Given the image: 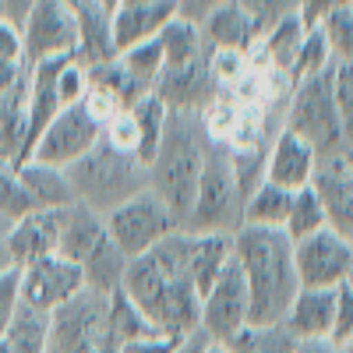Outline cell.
Listing matches in <instances>:
<instances>
[{"mask_svg":"<svg viewBox=\"0 0 353 353\" xmlns=\"http://www.w3.org/2000/svg\"><path fill=\"white\" fill-rule=\"evenodd\" d=\"M283 128L301 134L318 156L343 152L346 134H343L336 99H332V68L293 81V92L283 106Z\"/></svg>","mask_w":353,"mask_h":353,"instance_id":"cell-6","label":"cell"},{"mask_svg":"<svg viewBox=\"0 0 353 353\" xmlns=\"http://www.w3.org/2000/svg\"><path fill=\"white\" fill-rule=\"evenodd\" d=\"M332 68V53H329V43L325 36H321V28H307V36H304V46L297 53V64H293V81H301V78H311L318 71H325Z\"/></svg>","mask_w":353,"mask_h":353,"instance_id":"cell-37","label":"cell"},{"mask_svg":"<svg viewBox=\"0 0 353 353\" xmlns=\"http://www.w3.org/2000/svg\"><path fill=\"white\" fill-rule=\"evenodd\" d=\"M248 325H251L248 283H244L237 258H230L226 269L219 272V279L201 297V332L216 343H223V346H230Z\"/></svg>","mask_w":353,"mask_h":353,"instance_id":"cell-10","label":"cell"},{"mask_svg":"<svg viewBox=\"0 0 353 353\" xmlns=\"http://www.w3.org/2000/svg\"><path fill=\"white\" fill-rule=\"evenodd\" d=\"M176 343H181V339H170V336L156 332V336H138V339L121 343V350H117V353H173Z\"/></svg>","mask_w":353,"mask_h":353,"instance_id":"cell-45","label":"cell"},{"mask_svg":"<svg viewBox=\"0 0 353 353\" xmlns=\"http://www.w3.org/2000/svg\"><path fill=\"white\" fill-rule=\"evenodd\" d=\"M18 307H21V272L18 269H4L0 272V336L8 332Z\"/></svg>","mask_w":353,"mask_h":353,"instance_id":"cell-41","label":"cell"},{"mask_svg":"<svg viewBox=\"0 0 353 353\" xmlns=\"http://www.w3.org/2000/svg\"><path fill=\"white\" fill-rule=\"evenodd\" d=\"M241 8L261 25V32H265V28L301 14V0H241Z\"/></svg>","mask_w":353,"mask_h":353,"instance_id":"cell-39","label":"cell"},{"mask_svg":"<svg viewBox=\"0 0 353 353\" xmlns=\"http://www.w3.org/2000/svg\"><path fill=\"white\" fill-rule=\"evenodd\" d=\"M78 11V61L85 68H96V64H106L117 57V43H113V18L92 4V0H85V4L74 8Z\"/></svg>","mask_w":353,"mask_h":353,"instance_id":"cell-23","label":"cell"},{"mask_svg":"<svg viewBox=\"0 0 353 353\" xmlns=\"http://www.w3.org/2000/svg\"><path fill=\"white\" fill-rule=\"evenodd\" d=\"M68 4H71V8H78V4H85V0H68Z\"/></svg>","mask_w":353,"mask_h":353,"instance_id":"cell-53","label":"cell"},{"mask_svg":"<svg viewBox=\"0 0 353 353\" xmlns=\"http://www.w3.org/2000/svg\"><path fill=\"white\" fill-rule=\"evenodd\" d=\"M103 141L110 145V149H117V152H128V156H134L138 159V124H134V117H131V110H124V113H117L113 121L103 128Z\"/></svg>","mask_w":353,"mask_h":353,"instance_id":"cell-40","label":"cell"},{"mask_svg":"<svg viewBox=\"0 0 353 353\" xmlns=\"http://www.w3.org/2000/svg\"><path fill=\"white\" fill-rule=\"evenodd\" d=\"M233 258L248 283L251 325H283L293 297L301 293L293 241L272 226H241L233 233Z\"/></svg>","mask_w":353,"mask_h":353,"instance_id":"cell-2","label":"cell"},{"mask_svg":"<svg viewBox=\"0 0 353 353\" xmlns=\"http://www.w3.org/2000/svg\"><path fill=\"white\" fill-rule=\"evenodd\" d=\"M8 233H11V223H0V272H4V269H14V265H11V254H8Z\"/></svg>","mask_w":353,"mask_h":353,"instance_id":"cell-49","label":"cell"},{"mask_svg":"<svg viewBox=\"0 0 353 353\" xmlns=\"http://www.w3.org/2000/svg\"><path fill=\"white\" fill-rule=\"evenodd\" d=\"M332 99H336L343 134L353 138V64H336L332 61Z\"/></svg>","mask_w":353,"mask_h":353,"instance_id":"cell-38","label":"cell"},{"mask_svg":"<svg viewBox=\"0 0 353 353\" xmlns=\"http://www.w3.org/2000/svg\"><path fill=\"white\" fill-rule=\"evenodd\" d=\"M159 46H163V61L166 68H184V64H194L201 61L209 46H205V36H201V25L191 21V18H181L176 14L163 32H159Z\"/></svg>","mask_w":353,"mask_h":353,"instance_id":"cell-26","label":"cell"},{"mask_svg":"<svg viewBox=\"0 0 353 353\" xmlns=\"http://www.w3.org/2000/svg\"><path fill=\"white\" fill-rule=\"evenodd\" d=\"M350 286H353V279H350Z\"/></svg>","mask_w":353,"mask_h":353,"instance_id":"cell-54","label":"cell"},{"mask_svg":"<svg viewBox=\"0 0 353 353\" xmlns=\"http://www.w3.org/2000/svg\"><path fill=\"white\" fill-rule=\"evenodd\" d=\"M173 18H176V0H124V4L113 11L117 53L156 39Z\"/></svg>","mask_w":353,"mask_h":353,"instance_id":"cell-18","label":"cell"},{"mask_svg":"<svg viewBox=\"0 0 353 353\" xmlns=\"http://www.w3.org/2000/svg\"><path fill=\"white\" fill-rule=\"evenodd\" d=\"M311 188L321 201V209H325L329 230H336L346 241H353V170L343 163L339 152L318 159Z\"/></svg>","mask_w":353,"mask_h":353,"instance_id":"cell-15","label":"cell"},{"mask_svg":"<svg viewBox=\"0 0 353 353\" xmlns=\"http://www.w3.org/2000/svg\"><path fill=\"white\" fill-rule=\"evenodd\" d=\"M290 201H293V191H283L272 181H261L248 194V201H244V226H272V230H283L286 226V216H290Z\"/></svg>","mask_w":353,"mask_h":353,"instance_id":"cell-28","label":"cell"},{"mask_svg":"<svg viewBox=\"0 0 353 353\" xmlns=\"http://www.w3.org/2000/svg\"><path fill=\"white\" fill-rule=\"evenodd\" d=\"M103 138V128L88 117V110L78 103V106H68L64 113L53 117V124L43 131V138L36 141V152L32 159L36 163H46V166H57V170H68L71 163H78L88 149H96Z\"/></svg>","mask_w":353,"mask_h":353,"instance_id":"cell-13","label":"cell"},{"mask_svg":"<svg viewBox=\"0 0 353 353\" xmlns=\"http://www.w3.org/2000/svg\"><path fill=\"white\" fill-rule=\"evenodd\" d=\"M131 117H134V124H138V159L149 166L156 149H159V138H163V128H166V117L170 110L149 92V96H141L134 106H131Z\"/></svg>","mask_w":353,"mask_h":353,"instance_id":"cell-29","label":"cell"},{"mask_svg":"<svg viewBox=\"0 0 353 353\" xmlns=\"http://www.w3.org/2000/svg\"><path fill=\"white\" fill-rule=\"evenodd\" d=\"M128 254L117 248L110 237L85 258L81 265V272H85V290H92V293H103V297H110V293L121 290L124 283V272H128Z\"/></svg>","mask_w":353,"mask_h":353,"instance_id":"cell-25","label":"cell"},{"mask_svg":"<svg viewBox=\"0 0 353 353\" xmlns=\"http://www.w3.org/2000/svg\"><path fill=\"white\" fill-rule=\"evenodd\" d=\"M307 25L301 21V14H293L272 28H265V36L258 39V46L251 50V64L261 71H279V74H293L297 53L304 46Z\"/></svg>","mask_w":353,"mask_h":353,"instance_id":"cell-22","label":"cell"},{"mask_svg":"<svg viewBox=\"0 0 353 353\" xmlns=\"http://www.w3.org/2000/svg\"><path fill=\"white\" fill-rule=\"evenodd\" d=\"M21 170V184L32 198V209H43V212H57V209H68L74 205V188L68 181V170H57V166H46V163H36L28 159Z\"/></svg>","mask_w":353,"mask_h":353,"instance_id":"cell-24","label":"cell"},{"mask_svg":"<svg viewBox=\"0 0 353 353\" xmlns=\"http://www.w3.org/2000/svg\"><path fill=\"white\" fill-rule=\"evenodd\" d=\"M92 4H99V8H103V11H106V14L113 18V11H117V8H121V4H124V0H92Z\"/></svg>","mask_w":353,"mask_h":353,"instance_id":"cell-50","label":"cell"},{"mask_svg":"<svg viewBox=\"0 0 353 353\" xmlns=\"http://www.w3.org/2000/svg\"><path fill=\"white\" fill-rule=\"evenodd\" d=\"M25 64L21 57V28L11 21H0V68H18Z\"/></svg>","mask_w":353,"mask_h":353,"instance_id":"cell-43","label":"cell"},{"mask_svg":"<svg viewBox=\"0 0 353 353\" xmlns=\"http://www.w3.org/2000/svg\"><path fill=\"white\" fill-rule=\"evenodd\" d=\"M201 36H205V46L209 50L251 53L265 32H261V25L241 8V0H226V4H219L209 18L201 21Z\"/></svg>","mask_w":353,"mask_h":353,"instance_id":"cell-20","label":"cell"},{"mask_svg":"<svg viewBox=\"0 0 353 353\" xmlns=\"http://www.w3.org/2000/svg\"><path fill=\"white\" fill-rule=\"evenodd\" d=\"M121 293L170 339H188L201 329V293L184 269V230H176L149 254L128 261Z\"/></svg>","mask_w":353,"mask_h":353,"instance_id":"cell-1","label":"cell"},{"mask_svg":"<svg viewBox=\"0 0 353 353\" xmlns=\"http://www.w3.org/2000/svg\"><path fill=\"white\" fill-rule=\"evenodd\" d=\"M78 53V11L68 0H36L21 25V57L25 68Z\"/></svg>","mask_w":353,"mask_h":353,"instance_id":"cell-9","label":"cell"},{"mask_svg":"<svg viewBox=\"0 0 353 353\" xmlns=\"http://www.w3.org/2000/svg\"><path fill=\"white\" fill-rule=\"evenodd\" d=\"M293 265L301 286H343L353 279V241L325 226L293 244Z\"/></svg>","mask_w":353,"mask_h":353,"instance_id":"cell-12","label":"cell"},{"mask_svg":"<svg viewBox=\"0 0 353 353\" xmlns=\"http://www.w3.org/2000/svg\"><path fill=\"white\" fill-rule=\"evenodd\" d=\"M0 353H8V343H4V336H0Z\"/></svg>","mask_w":353,"mask_h":353,"instance_id":"cell-52","label":"cell"},{"mask_svg":"<svg viewBox=\"0 0 353 353\" xmlns=\"http://www.w3.org/2000/svg\"><path fill=\"white\" fill-rule=\"evenodd\" d=\"M21 304L36 311H61L68 307L78 293H85V272L81 265L61 258V254H43L36 261L21 265Z\"/></svg>","mask_w":353,"mask_h":353,"instance_id":"cell-11","label":"cell"},{"mask_svg":"<svg viewBox=\"0 0 353 353\" xmlns=\"http://www.w3.org/2000/svg\"><path fill=\"white\" fill-rule=\"evenodd\" d=\"M152 96L170 113H201L219 96V88L209 74V53L194 64H184V68H163Z\"/></svg>","mask_w":353,"mask_h":353,"instance_id":"cell-14","label":"cell"},{"mask_svg":"<svg viewBox=\"0 0 353 353\" xmlns=\"http://www.w3.org/2000/svg\"><path fill=\"white\" fill-rule=\"evenodd\" d=\"M68 181L81 205H88L99 216H110L134 194L149 191V166L128 152L110 149L99 138L96 149H88L78 163L68 166Z\"/></svg>","mask_w":353,"mask_h":353,"instance_id":"cell-4","label":"cell"},{"mask_svg":"<svg viewBox=\"0 0 353 353\" xmlns=\"http://www.w3.org/2000/svg\"><path fill=\"white\" fill-rule=\"evenodd\" d=\"M50 325H53V314L21 304L11 318L8 332H4L8 353H46L50 350Z\"/></svg>","mask_w":353,"mask_h":353,"instance_id":"cell-27","label":"cell"},{"mask_svg":"<svg viewBox=\"0 0 353 353\" xmlns=\"http://www.w3.org/2000/svg\"><path fill=\"white\" fill-rule=\"evenodd\" d=\"M339 156H343V163L353 170V138H346V145H343V152H339Z\"/></svg>","mask_w":353,"mask_h":353,"instance_id":"cell-51","label":"cell"},{"mask_svg":"<svg viewBox=\"0 0 353 353\" xmlns=\"http://www.w3.org/2000/svg\"><path fill=\"white\" fill-rule=\"evenodd\" d=\"M209 152H212V138L205 134L201 113H170L166 117L159 149L149 163V188L173 209L181 226L194 205L198 181L205 173V163H209Z\"/></svg>","mask_w":353,"mask_h":353,"instance_id":"cell-3","label":"cell"},{"mask_svg":"<svg viewBox=\"0 0 353 353\" xmlns=\"http://www.w3.org/2000/svg\"><path fill=\"white\" fill-rule=\"evenodd\" d=\"M325 226H329V223H325V209H321V201H318L314 188L307 184V188H301V191H293L290 216H286V226H283L286 237L297 244V241L311 237V233L325 230Z\"/></svg>","mask_w":353,"mask_h":353,"instance_id":"cell-30","label":"cell"},{"mask_svg":"<svg viewBox=\"0 0 353 353\" xmlns=\"http://www.w3.org/2000/svg\"><path fill=\"white\" fill-rule=\"evenodd\" d=\"M339 8H353V0H301V21L307 28H318L332 11Z\"/></svg>","mask_w":353,"mask_h":353,"instance_id":"cell-44","label":"cell"},{"mask_svg":"<svg viewBox=\"0 0 353 353\" xmlns=\"http://www.w3.org/2000/svg\"><path fill=\"white\" fill-rule=\"evenodd\" d=\"M28 212H36L32 209V198H28L25 184H21V170L0 156V223H18L25 219Z\"/></svg>","mask_w":353,"mask_h":353,"instance_id":"cell-31","label":"cell"},{"mask_svg":"<svg viewBox=\"0 0 353 353\" xmlns=\"http://www.w3.org/2000/svg\"><path fill=\"white\" fill-rule=\"evenodd\" d=\"M318 159L321 156L301 134L279 128V134L269 145V159H265V181L279 184L283 191H301V188L311 184V176L318 170Z\"/></svg>","mask_w":353,"mask_h":353,"instance_id":"cell-17","label":"cell"},{"mask_svg":"<svg viewBox=\"0 0 353 353\" xmlns=\"http://www.w3.org/2000/svg\"><path fill=\"white\" fill-rule=\"evenodd\" d=\"M176 230H184L181 219L173 216L170 205L149 188L134 194L131 201H124L121 209H113L106 216V233L110 241L121 248L128 258L149 254L152 248H159L166 237H173Z\"/></svg>","mask_w":353,"mask_h":353,"instance_id":"cell-8","label":"cell"},{"mask_svg":"<svg viewBox=\"0 0 353 353\" xmlns=\"http://www.w3.org/2000/svg\"><path fill=\"white\" fill-rule=\"evenodd\" d=\"M110 321H113V332H117V339H121V343L138 339V336H156L152 321L145 318V314L124 297L121 290L110 293Z\"/></svg>","mask_w":353,"mask_h":353,"instance_id":"cell-34","label":"cell"},{"mask_svg":"<svg viewBox=\"0 0 353 353\" xmlns=\"http://www.w3.org/2000/svg\"><path fill=\"white\" fill-rule=\"evenodd\" d=\"M81 106L88 110V117L99 124V128H106L117 113H124V106L117 103L110 92H103V88H96V85H88V92H85V99H81Z\"/></svg>","mask_w":353,"mask_h":353,"instance_id":"cell-42","label":"cell"},{"mask_svg":"<svg viewBox=\"0 0 353 353\" xmlns=\"http://www.w3.org/2000/svg\"><path fill=\"white\" fill-rule=\"evenodd\" d=\"M117 57H121V64L131 71V78L141 81L145 88H149V92L156 88V81H159V74H163V68H166L159 36L149 39V43H138V46H131V50H124V53H117Z\"/></svg>","mask_w":353,"mask_h":353,"instance_id":"cell-33","label":"cell"},{"mask_svg":"<svg viewBox=\"0 0 353 353\" xmlns=\"http://www.w3.org/2000/svg\"><path fill=\"white\" fill-rule=\"evenodd\" d=\"M173 353H226V346L223 343H216V339H209L201 329L198 332H191L188 339H181L176 343V350Z\"/></svg>","mask_w":353,"mask_h":353,"instance_id":"cell-46","label":"cell"},{"mask_svg":"<svg viewBox=\"0 0 353 353\" xmlns=\"http://www.w3.org/2000/svg\"><path fill=\"white\" fill-rule=\"evenodd\" d=\"M121 339L110 321V297L85 290L78 297L53 311L50 350L46 353H117Z\"/></svg>","mask_w":353,"mask_h":353,"instance_id":"cell-7","label":"cell"},{"mask_svg":"<svg viewBox=\"0 0 353 353\" xmlns=\"http://www.w3.org/2000/svg\"><path fill=\"white\" fill-rule=\"evenodd\" d=\"M293 339L283 325H248L226 350L230 353H293Z\"/></svg>","mask_w":353,"mask_h":353,"instance_id":"cell-32","label":"cell"},{"mask_svg":"<svg viewBox=\"0 0 353 353\" xmlns=\"http://www.w3.org/2000/svg\"><path fill=\"white\" fill-rule=\"evenodd\" d=\"M293 353H343V346H336L332 339H297Z\"/></svg>","mask_w":353,"mask_h":353,"instance_id":"cell-48","label":"cell"},{"mask_svg":"<svg viewBox=\"0 0 353 353\" xmlns=\"http://www.w3.org/2000/svg\"><path fill=\"white\" fill-rule=\"evenodd\" d=\"M32 8H36V0H0V21H11L21 28Z\"/></svg>","mask_w":353,"mask_h":353,"instance_id":"cell-47","label":"cell"},{"mask_svg":"<svg viewBox=\"0 0 353 353\" xmlns=\"http://www.w3.org/2000/svg\"><path fill=\"white\" fill-rule=\"evenodd\" d=\"M244 201L248 198L241 191L237 173H233L230 149L212 141V152H209V163H205V173L198 181V194L184 219V230L188 233H226V237H233L244 226Z\"/></svg>","mask_w":353,"mask_h":353,"instance_id":"cell-5","label":"cell"},{"mask_svg":"<svg viewBox=\"0 0 353 353\" xmlns=\"http://www.w3.org/2000/svg\"><path fill=\"white\" fill-rule=\"evenodd\" d=\"M318 28H321V36H325V43H329L332 61L336 64H353V8L332 11Z\"/></svg>","mask_w":353,"mask_h":353,"instance_id":"cell-35","label":"cell"},{"mask_svg":"<svg viewBox=\"0 0 353 353\" xmlns=\"http://www.w3.org/2000/svg\"><path fill=\"white\" fill-rule=\"evenodd\" d=\"M57 230H61V209L57 212H28L25 219H18L8 233V254L11 265L21 269V265L36 261L43 254H57Z\"/></svg>","mask_w":353,"mask_h":353,"instance_id":"cell-21","label":"cell"},{"mask_svg":"<svg viewBox=\"0 0 353 353\" xmlns=\"http://www.w3.org/2000/svg\"><path fill=\"white\" fill-rule=\"evenodd\" d=\"M339 318V286H301L293 297L283 329L293 339H332Z\"/></svg>","mask_w":353,"mask_h":353,"instance_id":"cell-16","label":"cell"},{"mask_svg":"<svg viewBox=\"0 0 353 353\" xmlns=\"http://www.w3.org/2000/svg\"><path fill=\"white\" fill-rule=\"evenodd\" d=\"M226 353H230V350H226Z\"/></svg>","mask_w":353,"mask_h":353,"instance_id":"cell-55","label":"cell"},{"mask_svg":"<svg viewBox=\"0 0 353 353\" xmlns=\"http://www.w3.org/2000/svg\"><path fill=\"white\" fill-rule=\"evenodd\" d=\"M251 68H254L251 53H241V50H209V74H212L219 92L233 88Z\"/></svg>","mask_w":353,"mask_h":353,"instance_id":"cell-36","label":"cell"},{"mask_svg":"<svg viewBox=\"0 0 353 353\" xmlns=\"http://www.w3.org/2000/svg\"><path fill=\"white\" fill-rule=\"evenodd\" d=\"M106 237H110L106 233V216L92 212L81 201L61 209V230H57V254L61 258H68L74 265H85V258L92 254Z\"/></svg>","mask_w":353,"mask_h":353,"instance_id":"cell-19","label":"cell"}]
</instances>
